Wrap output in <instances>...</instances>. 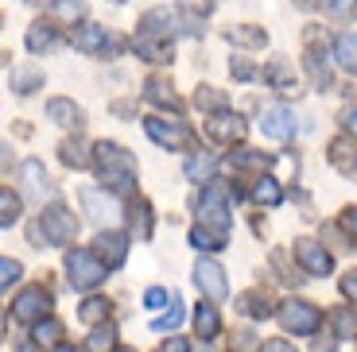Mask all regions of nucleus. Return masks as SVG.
Masks as SVG:
<instances>
[{
	"label": "nucleus",
	"mask_w": 357,
	"mask_h": 352,
	"mask_svg": "<svg viewBox=\"0 0 357 352\" xmlns=\"http://www.w3.org/2000/svg\"><path fill=\"white\" fill-rule=\"evenodd\" d=\"M93 167H98L101 182H105L109 190H116V194H125V190L136 186V159L113 140H101L98 147H93Z\"/></svg>",
	"instance_id": "obj_1"
},
{
	"label": "nucleus",
	"mask_w": 357,
	"mask_h": 352,
	"mask_svg": "<svg viewBox=\"0 0 357 352\" xmlns=\"http://www.w3.org/2000/svg\"><path fill=\"white\" fill-rule=\"evenodd\" d=\"M39 232H43L47 244L63 248V244H70V240L78 237V217H74V213L66 209L63 202H54V205H47V209H43V217H39V229L31 232V237H39Z\"/></svg>",
	"instance_id": "obj_2"
},
{
	"label": "nucleus",
	"mask_w": 357,
	"mask_h": 352,
	"mask_svg": "<svg viewBox=\"0 0 357 352\" xmlns=\"http://www.w3.org/2000/svg\"><path fill=\"white\" fill-rule=\"evenodd\" d=\"M144 132H148V140L160 143V147L167 151H187L190 143H195V132H190L183 120H167V116H148L144 120Z\"/></svg>",
	"instance_id": "obj_3"
},
{
	"label": "nucleus",
	"mask_w": 357,
	"mask_h": 352,
	"mask_svg": "<svg viewBox=\"0 0 357 352\" xmlns=\"http://www.w3.org/2000/svg\"><path fill=\"white\" fill-rule=\"evenodd\" d=\"M66 279H70L78 291H93V287L105 279V264H101L93 252L74 248V252H66Z\"/></svg>",
	"instance_id": "obj_4"
},
{
	"label": "nucleus",
	"mask_w": 357,
	"mask_h": 352,
	"mask_svg": "<svg viewBox=\"0 0 357 352\" xmlns=\"http://www.w3.org/2000/svg\"><path fill=\"white\" fill-rule=\"evenodd\" d=\"M16 317L20 321H27V326H39V321H47L51 317V291H43V287H24V291L16 294Z\"/></svg>",
	"instance_id": "obj_5"
},
{
	"label": "nucleus",
	"mask_w": 357,
	"mask_h": 352,
	"mask_svg": "<svg viewBox=\"0 0 357 352\" xmlns=\"http://www.w3.org/2000/svg\"><path fill=\"white\" fill-rule=\"evenodd\" d=\"M183 31V19L175 16L171 8H148L140 19V31L136 35H148V39H160V43H171V39Z\"/></svg>",
	"instance_id": "obj_6"
},
{
	"label": "nucleus",
	"mask_w": 357,
	"mask_h": 352,
	"mask_svg": "<svg viewBox=\"0 0 357 352\" xmlns=\"http://www.w3.org/2000/svg\"><path fill=\"white\" fill-rule=\"evenodd\" d=\"M280 321H284V329H291V333L307 337L319 329V306H311V302H284V310H280Z\"/></svg>",
	"instance_id": "obj_7"
},
{
	"label": "nucleus",
	"mask_w": 357,
	"mask_h": 352,
	"mask_svg": "<svg viewBox=\"0 0 357 352\" xmlns=\"http://www.w3.org/2000/svg\"><path fill=\"white\" fill-rule=\"evenodd\" d=\"M260 132L268 140H291L295 136V116L284 105H260Z\"/></svg>",
	"instance_id": "obj_8"
},
{
	"label": "nucleus",
	"mask_w": 357,
	"mask_h": 352,
	"mask_svg": "<svg viewBox=\"0 0 357 352\" xmlns=\"http://www.w3.org/2000/svg\"><path fill=\"white\" fill-rule=\"evenodd\" d=\"M93 255H98L101 264H105V271H113V267H121L128 259V237L125 232H98V240H93Z\"/></svg>",
	"instance_id": "obj_9"
},
{
	"label": "nucleus",
	"mask_w": 357,
	"mask_h": 352,
	"mask_svg": "<svg viewBox=\"0 0 357 352\" xmlns=\"http://www.w3.org/2000/svg\"><path fill=\"white\" fill-rule=\"evenodd\" d=\"M206 132H210V140H218V143H241L245 132H249V124H245L237 113H218L214 120L206 124Z\"/></svg>",
	"instance_id": "obj_10"
},
{
	"label": "nucleus",
	"mask_w": 357,
	"mask_h": 352,
	"mask_svg": "<svg viewBox=\"0 0 357 352\" xmlns=\"http://www.w3.org/2000/svg\"><path fill=\"white\" fill-rule=\"evenodd\" d=\"M295 255H299V264L307 267L311 275H331V267H334V259H331V252L319 244V240H295Z\"/></svg>",
	"instance_id": "obj_11"
},
{
	"label": "nucleus",
	"mask_w": 357,
	"mask_h": 352,
	"mask_svg": "<svg viewBox=\"0 0 357 352\" xmlns=\"http://www.w3.org/2000/svg\"><path fill=\"white\" fill-rule=\"evenodd\" d=\"M195 282L202 287L206 294H210V298H225V294H229V279H225V271L214 264V259H198Z\"/></svg>",
	"instance_id": "obj_12"
},
{
	"label": "nucleus",
	"mask_w": 357,
	"mask_h": 352,
	"mask_svg": "<svg viewBox=\"0 0 357 352\" xmlns=\"http://www.w3.org/2000/svg\"><path fill=\"white\" fill-rule=\"evenodd\" d=\"M70 43H74V51L101 54V51H105V43H109V31L101 24H82V27H74Z\"/></svg>",
	"instance_id": "obj_13"
},
{
	"label": "nucleus",
	"mask_w": 357,
	"mask_h": 352,
	"mask_svg": "<svg viewBox=\"0 0 357 352\" xmlns=\"http://www.w3.org/2000/svg\"><path fill=\"white\" fill-rule=\"evenodd\" d=\"M82 205H86V213H89L93 221H113L116 213H121L113 198H105L101 190H89V186L82 190Z\"/></svg>",
	"instance_id": "obj_14"
},
{
	"label": "nucleus",
	"mask_w": 357,
	"mask_h": 352,
	"mask_svg": "<svg viewBox=\"0 0 357 352\" xmlns=\"http://www.w3.org/2000/svg\"><path fill=\"white\" fill-rule=\"evenodd\" d=\"M47 116H51L54 124H63V128H78L82 124V109L74 105L70 97H51L47 101Z\"/></svg>",
	"instance_id": "obj_15"
},
{
	"label": "nucleus",
	"mask_w": 357,
	"mask_h": 352,
	"mask_svg": "<svg viewBox=\"0 0 357 352\" xmlns=\"http://www.w3.org/2000/svg\"><path fill=\"white\" fill-rule=\"evenodd\" d=\"M59 47V35H54V27L43 24V19H36V24L27 27V51L31 54H47Z\"/></svg>",
	"instance_id": "obj_16"
},
{
	"label": "nucleus",
	"mask_w": 357,
	"mask_h": 352,
	"mask_svg": "<svg viewBox=\"0 0 357 352\" xmlns=\"http://www.w3.org/2000/svg\"><path fill=\"white\" fill-rule=\"evenodd\" d=\"M331 163L346 178H357V147L349 140H331Z\"/></svg>",
	"instance_id": "obj_17"
},
{
	"label": "nucleus",
	"mask_w": 357,
	"mask_h": 352,
	"mask_svg": "<svg viewBox=\"0 0 357 352\" xmlns=\"http://www.w3.org/2000/svg\"><path fill=\"white\" fill-rule=\"evenodd\" d=\"M334 58H338V66L346 74H357V35L354 31H342L334 39Z\"/></svg>",
	"instance_id": "obj_18"
},
{
	"label": "nucleus",
	"mask_w": 357,
	"mask_h": 352,
	"mask_svg": "<svg viewBox=\"0 0 357 352\" xmlns=\"http://www.w3.org/2000/svg\"><path fill=\"white\" fill-rule=\"evenodd\" d=\"M225 39H229L233 47H264L268 43V31H260V27L252 24H237V27H225Z\"/></svg>",
	"instance_id": "obj_19"
},
{
	"label": "nucleus",
	"mask_w": 357,
	"mask_h": 352,
	"mask_svg": "<svg viewBox=\"0 0 357 352\" xmlns=\"http://www.w3.org/2000/svg\"><path fill=\"white\" fill-rule=\"evenodd\" d=\"M264 78L272 81V86L280 89V93H287V97H295V93H299V81H295V74H291V70H287V62H284V58L272 62Z\"/></svg>",
	"instance_id": "obj_20"
},
{
	"label": "nucleus",
	"mask_w": 357,
	"mask_h": 352,
	"mask_svg": "<svg viewBox=\"0 0 357 352\" xmlns=\"http://www.w3.org/2000/svg\"><path fill=\"white\" fill-rule=\"evenodd\" d=\"M183 170H187L190 182H206V186H210V182H214V170H218V159L214 155H190Z\"/></svg>",
	"instance_id": "obj_21"
},
{
	"label": "nucleus",
	"mask_w": 357,
	"mask_h": 352,
	"mask_svg": "<svg viewBox=\"0 0 357 352\" xmlns=\"http://www.w3.org/2000/svg\"><path fill=\"white\" fill-rule=\"evenodd\" d=\"M195 329H198V337H202V341H214L218 329H222V314H218L214 306H198L195 310Z\"/></svg>",
	"instance_id": "obj_22"
},
{
	"label": "nucleus",
	"mask_w": 357,
	"mask_h": 352,
	"mask_svg": "<svg viewBox=\"0 0 357 352\" xmlns=\"http://www.w3.org/2000/svg\"><path fill=\"white\" fill-rule=\"evenodd\" d=\"M144 97H148V101H155V105L178 109L175 89H171V81H163V78H148V81H144Z\"/></svg>",
	"instance_id": "obj_23"
},
{
	"label": "nucleus",
	"mask_w": 357,
	"mask_h": 352,
	"mask_svg": "<svg viewBox=\"0 0 357 352\" xmlns=\"http://www.w3.org/2000/svg\"><path fill=\"white\" fill-rule=\"evenodd\" d=\"M47 16L63 19V24H74V19L86 16V0H51L47 4Z\"/></svg>",
	"instance_id": "obj_24"
},
{
	"label": "nucleus",
	"mask_w": 357,
	"mask_h": 352,
	"mask_svg": "<svg viewBox=\"0 0 357 352\" xmlns=\"http://www.w3.org/2000/svg\"><path fill=\"white\" fill-rule=\"evenodd\" d=\"M195 105L202 109V113H225V105H229V97H225L222 89H214V86H198V93H195Z\"/></svg>",
	"instance_id": "obj_25"
},
{
	"label": "nucleus",
	"mask_w": 357,
	"mask_h": 352,
	"mask_svg": "<svg viewBox=\"0 0 357 352\" xmlns=\"http://www.w3.org/2000/svg\"><path fill=\"white\" fill-rule=\"evenodd\" d=\"M136 54L148 62H171V43H160V39H148V35H136Z\"/></svg>",
	"instance_id": "obj_26"
},
{
	"label": "nucleus",
	"mask_w": 357,
	"mask_h": 352,
	"mask_svg": "<svg viewBox=\"0 0 357 352\" xmlns=\"http://www.w3.org/2000/svg\"><path fill=\"white\" fill-rule=\"evenodd\" d=\"M20 175H24V190L27 194H43L47 190V170L39 159H27L24 167H20Z\"/></svg>",
	"instance_id": "obj_27"
},
{
	"label": "nucleus",
	"mask_w": 357,
	"mask_h": 352,
	"mask_svg": "<svg viewBox=\"0 0 357 352\" xmlns=\"http://www.w3.org/2000/svg\"><path fill=\"white\" fill-rule=\"evenodd\" d=\"M252 198H257L264 209H276V205L284 202V190H280L276 178H257V186H252Z\"/></svg>",
	"instance_id": "obj_28"
},
{
	"label": "nucleus",
	"mask_w": 357,
	"mask_h": 352,
	"mask_svg": "<svg viewBox=\"0 0 357 352\" xmlns=\"http://www.w3.org/2000/svg\"><path fill=\"white\" fill-rule=\"evenodd\" d=\"M89 352H116V326L113 321L93 326V333H89Z\"/></svg>",
	"instance_id": "obj_29"
},
{
	"label": "nucleus",
	"mask_w": 357,
	"mask_h": 352,
	"mask_svg": "<svg viewBox=\"0 0 357 352\" xmlns=\"http://www.w3.org/2000/svg\"><path fill=\"white\" fill-rule=\"evenodd\" d=\"M59 155H63V163H66V167H74V170L89 167V151H86V143H82V140H63Z\"/></svg>",
	"instance_id": "obj_30"
},
{
	"label": "nucleus",
	"mask_w": 357,
	"mask_h": 352,
	"mask_svg": "<svg viewBox=\"0 0 357 352\" xmlns=\"http://www.w3.org/2000/svg\"><path fill=\"white\" fill-rule=\"evenodd\" d=\"M132 232H136V240L152 237V205L148 202H132Z\"/></svg>",
	"instance_id": "obj_31"
},
{
	"label": "nucleus",
	"mask_w": 357,
	"mask_h": 352,
	"mask_svg": "<svg viewBox=\"0 0 357 352\" xmlns=\"http://www.w3.org/2000/svg\"><path fill=\"white\" fill-rule=\"evenodd\" d=\"M8 86L16 89V93H36V89L43 86V74L39 70H12Z\"/></svg>",
	"instance_id": "obj_32"
},
{
	"label": "nucleus",
	"mask_w": 357,
	"mask_h": 352,
	"mask_svg": "<svg viewBox=\"0 0 357 352\" xmlns=\"http://www.w3.org/2000/svg\"><path fill=\"white\" fill-rule=\"evenodd\" d=\"M0 209H4V213H0V225H4V229H12V225L20 221V198L12 194L8 186L0 190Z\"/></svg>",
	"instance_id": "obj_33"
},
{
	"label": "nucleus",
	"mask_w": 357,
	"mask_h": 352,
	"mask_svg": "<svg viewBox=\"0 0 357 352\" xmlns=\"http://www.w3.org/2000/svg\"><path fill=\"white\" fill-rule=\"evenodd\" d=\"M334 337H357V314L354 310H334Z\"/></svg>",
	"instance_id": "obj_34"
},
{
	"label": "nucleus",
	"mask_w": 357,
	"mask_h": 352,
	"mask_svg": "<svg viewBox=\"0 0 357 352\" xmlns=\"http://www.w3.org/2000/svg\"><path fill=\"white\" fill-rule=\"evenodd\" d=\"M307 70H311V78H314V86H331V70H326V58H322L319 51H307Z\"/></svg>",
	"instance_id": "obj_35"
},
{
	"label": "nucleus",
	"mask_w": 357,
	"mask_h": 352,
	"mask_svg": "<svg viewBox=\"0 0 357 352\" xmlns=\"http://www.w3.org/2000/svg\"><path fill=\"white\" fill-rule=\"evenodd\" d=\"M241 310H245L249 317H268V314H272V306H268V298H264V294H257V291L241 294Z\"/></svg>",
	"instance_id": "obj_36"
},
{
	"label": "nucleus",
	"mask_w": 357,
	"mask_h": 352,
	"mask_svg": "<svg viewBox=\"0 0 357 352\" xmlns=\"http://www.w3.org/2000/svg\"><path fill=\"white\" fill-rule=\"evenodd\" d=\"M190 244L202 248V252H218V248H225V240L214 237V232H206L202 225H195V229H190Z\"/></svg>",
	"instance_id": "obj_37"
},
{
	"label": "nucleus",
	"mask_w": 357,
	"mask_h": 352,
	"mask_svg": "<svg viewBox=\"0 0 357 352\" xmlns=\"http://www.w3.org/2000/svg\"><path fill=\"white\" fill-rule=\"evenodd\" d=\"M36 341H39V344H59V341H63V326H59L54 317L39 321V326H36Z\"/></svg>",
	"instance_id": "obj_38"
},
{
	"label": "nucleus",
	"mask_w": 357,
	"mask_h": 352,
	"mask_svg": "<svg viewBox=\"0 0 357 352\" xmlns=\"http://www.w3.org/2000/svg\"><path fill=\"white\" fill-rule=\"evenodd\" d=\"M101 317H109V302L105 298H86V306H82V321H101Z\"/></svg>",
	"instance_id": "obj_39"
},
{
	"label": "nucleus",
	"mask_w": 357,
	"mask_h": 352,
	"mask_svg": "<svg viewBox=\"0 0 357 352\" xmlns=\"http://www.w3.org/2000/svg\"><path fill=\"white\" fill-rule=\"evenodd\" d=\"M314 8H322L326 16H349L354 12V0H311Z\"/></svg>",
	"instance_id": "obj_40"
},
{
	"label": "nucleus",
	"mask_w": 357,
	"mask_h": 352,
	"mask_svg": "<svg viewBox=\"0 0 357 352\" xmlns=\"http://www.w3.org/2000/svg\"><path fill=\"white\" fill-rule=\"evenodd\" d=\"M257 349H260V341L252 329H237L233 333V352H257Z\"/></svg>",
	"instance_id": "obj_41"
},
{
	"label": "nucleus",
	"mask_w": 357,
	"mask_h": 352,
	"mask_svg": "<svg viewBox=\"0 0 357 352\" xmlns=\"http://www.w3.org/2000/svg\"><path fill=\"white\" fill-rule=\"evenodd\" d=\"M229 163H233V167H249V170H257V167H268L272 159H268V155H257V151H241V155H233Z\"/></svg>",
	"instance_id": "obj_42"
},
{
	"label": "nucleus",
	"mask_w": 357,
	"mask_h": 352,
	"mask_svg": "<svg viewBox=\"0 0 357 352\" xmlns=\"http://www.w3.org/2000/svg\"><path fill=\"white\" fill-rule=\"evenodd\" d=\"M229 74L237 81H249V78H257V66H252V62H245V58H233L229 62Z\"/></svg>",
	"instance_id": "obj_43"
},
{
	"label": "nucleus",
	"mask_w": 357,
	"mask_h": 352,
	"mask_svg": "<svg viewBox=\"0 0 357 352\" xmlns=\"http://www.w3.org/2000/svg\"><path fill=\"white\" fill-rule=\"evenodd\" d=\"M0 271H4V279H0V287H4V291H8L12 282L20 279V271H24V267H20L16 259H4V264H0Z\"/></svg>",
	"instance_id": "obj_44"
},
{
	"label": "nucleus",
	"mask_w": 357,
	"mask_h": 352,
	"mask_svg": "<svg viewBox=\"0 0 357 352\" xmlns=\"http://www.w3.org/2000/svg\"><path fill=\"white\" fill-rule=\"evenodd\" d=\"M178 4H183L190 16H210V12H214V0H178Z\"/></svg>",
	"instance_id": "obj_45"
},
{
	"label": "nucleus",
	"mask_w": 357,
	"mask_h": 352,
	"mask_svg": "<svg viewBox=\"0 0 357 352\" xmlns=\"http://www.w3.org/2000/svg\"><path fill=\"white\" fill-rule=\"evenodd\" d=\"M178 321H183V310H167L163 317H155V321H152V329H175Z\"/></svg>",
	"instance_id": "obj_46"
},
{
	"label": "nucleus",
	"mask_w": 357,
	"mask_h": 352,
	"mask_svg": "<svg viewBox=\"0 0 357 352\" xmlns=\"http://www.w3.org/2000/svg\"><path fill=\"white\" fill-rule=\"evenodd\" d=\"M342 294H346V298L357 306V271H346V275H342Z\"/></svg>",
	"instance_id": "obj_47"
},
{
	"label": "nucleus",
	"mask_w": 357,
	"mask_h": 352,
	"mask_svg": "<svg viewBox=\"0 0 357 352\" xmlns=\"http://www.w3.org/2000/svg\"><path fill=\"white\" fill-rule=\"evenodd\" d=\"M163 302H167V291H163V287H148V294H144V306L160 310Z\"/></svg>",
	"instance_id": "obj_48"
},
{
	"label": "nucleus",
	"mask_w": 357,
	"mask_h": 352,
	"mask_svg": "<svg viewBox=\"0 0 357 352\" xmlns=\"http://www.w3.org/2000/svg\"><path fill=\"white\" fill-rule=\"evenodd\" d=\"M187 349H190V344L183 341V337H171V341H167V344H160L155 352H187Z\"/></svg>",
	"instance_id": "obj_49"
},
{
	"label": "nucleus",
	"mask_w": 357,
	"mask_h": 352,
	"mask_svg": "<svg viewBox=\"0 0 357 352\" xmlns=\"http://www.w3.org/2000/svg\"><path fill=\"white\" fill-rule=\"evenodd\" d=\"M342 128H346L349 136H357V109H346V113H342Z\"/></svg>",
	"instance_id": "obj_50"
},
{
	"label": "nucleus",
	"mask_w": 357,
	"mask_h": 352,
	"mask_svg": "<svg viewBox=\"0 0 357 352\" xmlns=\"http://www.w3.org/2000/svg\"><path fill=\"white\" fill-rule=\"evenodd\" d=\"M346 225L354 229V237H357V205H354V209H346Z\"/></svg>",
	"instance_id": "obj_51"
},
{
	"label": "nucleus",
	"mask_w": 357,
	"mask_h": 352,
	"mask_svg": "<svg viewBox=\"0 0 357 352\" xmlns=\"http://www.w3.org/2000/svg\"><path fill=\"white\" fill-rule=\"evenodd\" d=\"M264 352H291V344H284V341H272Z\"/></svg>",
	"instance_id": "obj_52"
},
{
	"label": "nucleus",
	"mask_w": 357,
	"mask_h": 352,
	"mask_svg": "<svg viewBox=\"0 0 357 352\" xmlns=\"http://www.w3.org/2000/svg\"><path fill=\"white\" fill-rule=\"evenodd\" d=\"M116 352H132V349H116Z\"/></svg>",
	"instance_id": "obj_53"
},
{
	"label": "nucleus",
	"mask_w": 357,
	"mask_h": 352,
	"mask_svg": "<svg viewBox=\"0 0 357 352\" xmlns=\"http://www.w3.org/2000/svg\"><path fill=\"white\" fill-rule=\"evenodd\" d=\"M59 352H74V349H59Z\"/></svg>",
	"instance_id": "obj_54"
},
{
	"label": "nucleus",
	"mask_w": 357,
	"mask_h": 352,
	"mask_svg": "<svg viewBox=\"0 0 357 352\" xmlns=\"http://www.w3.org/2000/svg\"><path fill=\"white\" fill-rule=\"evenodd\" d=\"M113 4H125V0H113Z\"/></svg>",
	"instance_id": "obj_55"
}]
</instances>
